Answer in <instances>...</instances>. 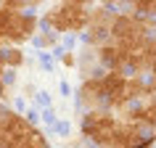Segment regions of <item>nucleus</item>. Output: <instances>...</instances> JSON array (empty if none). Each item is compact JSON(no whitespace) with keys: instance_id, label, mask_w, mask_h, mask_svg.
<instances>
[{"instance_id":"obj_5","label":"nucleus","mask_w":156,"mask_h":148,"mask_svg":"<svg viewBox=\"0 0 156 148\" xmlns=\"http://www.w3.org/2000/svg\"><path fill=\"white\" fill-rule=\"evenodd\" d=\"M72 61H74V56H72V53H66V56H64V64H66V66H72Z\"/></svg>"},{"instance_id":"obj_3","label":"nucleus","mask_w":156,"mask_h":148,"mask_svg":"<svg viewBox=\"0 0 156 148\" xmlns=\"http://www.w3.org/2000/svg\"><path fill=\"white\" fill-rule=\"evenodd\" d=\"M53 42H56V34H42V37H37V45H40V48H45V45H53Z\"/></svg>"},{"instance_id":"obj_4","label":"nucleus","mask_w":156,"mask_h":148,"mask_svg":"<svg viewBox=\"0 0 156 148\" xmlns=\"http://www.w3.org/2000/svg\"><path fill=\"white\" fill-rule=\"evenodd\" d=\"M3 82H5V66H0V95H5V87H3Z\"/></svg>"},{"instance_id":"obj_2","label":"nucleus","mask_w":156,"mask_h":148,"mask_svg":"<svg viewBox=\"0 0 156 148\" xmlns=\"http://www.w3.org/2000/svg\"><path fill=\"white\" fill-rule=\"evenodd\" d=\"M24 64V53L21 48L16 45H5V48H0V66H11V69H16V66Z\"/></svg>"},{"instance_id":"obj_1","label":"nucleus","mask_w":156,"mask_h":148,"mask_svg":"<svg viewBox=\"0 0 156 148\" xmlns=\"http://www.w3.org/2000/svg\"><path fill=\"white\" fill-rule=\"evenodd\" d=\"M37 19L24 11H0V42L3 45H19V42L34 37Z\"/></svg>"}]
</instances>
